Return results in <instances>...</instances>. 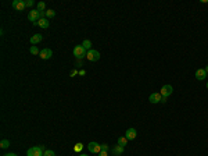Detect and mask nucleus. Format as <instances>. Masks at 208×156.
<instances>
[{"label": "nucleus", "mask_w": 208, "mask_h": 156, "mask_svg": "<svg viewBox=\"0 0 208 156\" xmlns=\"http://www.w3.org/2000/svg\"><path fill=\"white\" fill-rule=\"evenodd\" d=\"M44 145H40V146H32L26 151V156H43L44 153Z\"/></svg>", "instance_id": "obj_1"}, {"label": "nucleus", "mask_w": 208, "mask_h": 156, "mask_svg": "<svg viewBox=\"0 0 208 156\" xmlns=\"http://www.w3.org/2000/svg\"><path fill=\"white\" fill-rule=\"evenodd\" d=\"M86 55H87V52H86V49H85L82 45H78V46L74 47V56H75V59L81 60V59L86 57Z\"/></svg>", "instance_id": "obj_2"}, {"label": "nucleus", "mask_w": 208, "mask_h": 156, "mask_svg": "<svg viewBox=\"0 0 208 156\" xmlns=\"http://www.w3.org/2000/svg\"><path fill=\"white\" fill-rule=\"evenodd\" d=\"M28 20L31 22H33V25H38V21L40 20V11L38 10H31L28 14Z\"/></svg>", "instance_id": "obj_3"}, {"label": "nucleus", "mask_w": 208, "mask_h": 156, "mask_svg": "<svg viewBox=\"0 0 208 156\" xmlns=\"http://www.w3.org/2000/svg\"><path fill=\"white\" fill-rule=\"evenodd\" d=\"M87 149H89V152L90 153H99L101 152V145H99L97 142H89L87 144Z\"/></svg>", "instance_id": "obj_4"}, {"label": "nucleus", "mask_w": 208, "mask_h": 156, "mask_svg": "<svg viewBox=\"0 0 208 156\" xmlns=\"http://www.w3.org/2000/svg\"><path fill=\"white\" fill-rule=\"evenodd\" d=\"M86 59L89 60V62H97V60L100 59V53H99L97 50H93V49H92V50L87 52Z\"/></svg>", "instance_id": "obj_5"}, {"label": "nucleus", "mask_w": 208, "mask_h": 156, "mask_svg": "<svg viewBox=\"0 0 208 156\" xmlns=\"http://www.w3.org/2000/svg\"><path fill=\"white\" fill-rule=\"evenodd\" d=\"M53 56V52H51V49H42L39 53V57L42 59V60H49V59Z\"/></svg>", "instance_id": "obj_6"}, {"label": "nucleus", "mask_w": 208, "mask_h": 156, "mask_svg": "<svg viewBox=\"0 0 208 156\" xmlns=\"http://www.w3.org/2000/svg\"><path fill=\"white\" fill-rule=\"evenodd\" d=\"M172 92H173L172 85H164V87L161 88V92H160V94H161L164 98H168L169 95H172Z\"/></svg>", "instance_id": "obj_7"}, {"label": "nucleus", "mask_w": 208, "mask_h": 156, "mask_svg": "<svg viewBox=\"0 0 208 156\" xmlns=\"http://www.w3.org/2000/svg\"><path fill=\"white\" fill-rule=\"evenodd\" d=\"M13 8L17 11H22L25 8V2L24 0H14L13 2Z\"/></svg>", "instance_id": "obj_8"}, {"label": "nucleus", "mask_w": 208, "mask_h": 156, "mask_svg": "<svg viewBox=\"0 0 208 156\" xmlns=\"http://www.w3.org/2000/svg\"><path fill=\"white\" fill-rule=\"evenodd\" d=\"M136 135H137V132H136V130H135V128H128V130H126V132H125V137H126V139H128V141H132V139H135V138H136Z\"/></svg>", "instance_id": "obj_9"}, {"label": "nucleus", "mask_w": 208, "mask_h": 156, "mask_svg": "<svg viewBox=\"0 0 208 156\" xmlns=\"http://www.w3.org/2000/svg\"><path fill=\"white\" fill-rule=\"evenodd\" d=\"M148 100H150V103H160V102L162 100V95L161 94H151L150 96H148Z\"/></svg>", "instance_id": "obj_10"}, {"label": "nucleus", "mask_w": 208, "mask_h": 156, "mask_svg": "<svg viewBox=\"0 0 208 156\" xmlns=\"http://www.w3.org/2000/svg\"><path fill=\"white\" fill-rule=\"evenodd\" d=\"M196 78H197L198 81H203L207 78V73H205L204 68H198L197 71H196Z\"/></svg>", "instance_id": "obj_11"}, {"label": "nucleus", "mask_w": 208, "mask_h": 156, "mask_svg": "<svg viewBox=\"0 0 208 156\" xmlns=\"http://www.w3.org/2000/svg\"><path fill=\"white\" fill-rule=\"evenodd\" d=\"M42 40H43V37H42V33H36V35L31 37V43H32L33 46H36V45L39 43V42H42Z\"/></svg>", "instance_id": "obj_12"}, {"label": "nucleus", "mask_w": 208, "mask_h": 156, "mask_svg": "<svg viewBox=\"0 0 208 156\" xmlns=\"http://www.w3.org/2000/svg\"><path fill=\"white\" fill-rule=\"evenodd\" d=\"M38 25H39L40 28H49L50 22H49V20L47 18H40L39 21H38Z\"/></svg>", "instance_id": "obj_13"}, {"label": "nucleus", "mask_w": 208, "mask_h": 156, "mask_svg": "<svg viewBox=\"0 0 208 156\" xmlns=\"http://www.w3.org/2000/svg\"><path fill=\"white\" fill-rule=\"evenodd\" d=\"M112 153H114L115 156H119L124 153V146H119V145H115L114 148H112Z\"/></svg>", "instance_id": "obj_14"}, {"label": "nucleus", "mask_w": 208, "mask_h": 156, "mask_svg": "<svg viewBox=\"0 0 208 156\" xmlns=\"http://www.w3.org/2000/svg\"><path fill=\"white\" fill-rule=\"evenodd\" d=\"M82 46L85 47V49H86L87 52L92 50V42H90L89 39H85V40H83V42H82Z\"/></svg>", "instance_id": "obj_15"}, {"label": "nucleus", "mask_w": 208, "mask_h": 156, "mask_svg": "<svg viewBox=\"0 0 208 156\" xmlns=\"http://www.w3.org/2000/svg\"><path fill=\"white\" fill-rule=\"evenodd\" d=\"M118 145L119 146H124V148L128 145V139H126V137H119L118 138Z\"/></svg>", "instance_id": "obj_16"}, {"label": "nucleus", "mask_w": 208, "mask_h": 156, "mask_svg": "<svg viewBox=\"0 0 208 156\" xmlns=\"http://www.w3.org/2000/svg\"><path fill=\"white\" fill-rule=\"evenodd\" d=\"M0 146H2L3 149L8 148V146H10V141H8V139H2V142H0Z\"/></svg>", "instance_id": "obj_17"}, {"label": "nucleus", "mask_w": 208, "mask_h": 156, "mask_svg": "<svg viewBox=\"0 0 208 156\" xmlns=\"http://www.w3.org/2000/svg\"><path fill=\"white\" fill-rule=\"evenodd\" d=\"M44 8H46V4H44V2H39V3H38V8H36V10H38V11H44Z\"/></svg>", "instance_id": "obj_18"}, {"label": "nucleus", "mask_w": 208, "mask_h": 156, "mask_svg": "<svg viewBox=\"0 0 208 156\" xmlns=\"http://www.w3.org/2000/svg\"><path fill=\"white\" fill-rule=\"evenodd\" d=\"M54 15H56V11L54 10H46V17L47 18H53Z\"/></svg>", "instance_id": "obj_19"}, {"label": "nucleus", "mask_w": 208, "mask_h": 156, "mask_svg": "<svg viewBox=\"0 0 208 156\" xmlns=\"http://www.w3.org/2000/svg\"><path fill=\"white\" fill-rule=\"evenodd\" d=\"M29 50H31V53H32V55H39V53H40V50L38 49V46H31V49H29Z\"/></svg>", "instance_id": "obj_20"}, {"label": "nucleus", "mask_w": 208, "mask_h": 156, "mask_svg": "<svg viewBox=\"0 0 208 156\" xmlns=\"http://www.w3.org/2000/svg\"><path fill=\"white\" fill-rule=\"evenodd\" d=\"M74 149H75V152H81V151L83 149V144H81V142H79V144H76Z\"/></svg>", "instance_id": "obj_21"}, {"label": "nucleus", "mask_w": 208, "mask_h": 156, "mask_svg": "<svg viewBox=\"0 0 208 156\" xmlns=\"http://www.w3.org/2000/svg\"><path fill=\"white\" fill-rule=\"evenodd\" d=\"M43 156H56V153H54V151H50V149H47V151H44Z\"/></svg>", "instance_id": "obj_22"}, {"label": "nucleus", "mask_w": 208, "mask_h": 156, "mask_svg": "<svg viewBox=\"0 0 208 156\" xmlns=\"http://www.w3.org/2000/svg\"><path fill=\"white\" fill-rule=\"evenodd\" d=\"M33 6V0H25V7H32Z\"/></svg>", "instance_id": "obj_23"}, {"label": "nucleus", "mask_w": 208, "mask_h": 156, "mask_svg": "<svg viewBox=\"0 0 208 156\" xmlns=\"http://www.w3.org/2000/svg\"><path fill=\"white\" fill-rule=\"evenodd\" d=\"M101 151H107L108 152V145L107 144H103V145H101Z\"/></svg>", "instance_id": "obj_24"}, {"label": "nucleus", "mask_w": 208, "mask_h": 156, "mask_svg": "<svg viewBox=\"0 0 208 156\" xmlns=\"http://www.w3.org/2000/svg\"><path fill=\"white\" fill-rule=\"evenodd\" d=\"M99 156H108V152L107 151H101V152L99 153Z\"/></svg>", "instance_id": "obj_25"}, {"label": "nucleus", "mask_w": 208, "mask_h": 156, "mask_svg": "<svg viewBox=\"0 0 208 156\" xmlns=\"http://www.w3.org/2000/svg\"><path fill=\"white\" fill-rule=\"evenodd\" d=\"M76 74H79V73H78V71H76V70H72L71 73H69V75H71V77H75V75H76Z\"/></svg>", "instance_id": "obj_26"}, {"label": "nucleus", "mask_w": 208, "mask_h": 156, "mask_svg": "<svg viewBox=\"0 0 208 156\" xmlns=\"http://www.w3.org/2000/svg\"><path fill=\"white\" fill-rule=\"evenodd\" d=\"M85 74H86L85 73V70H81V71H79V75H85Z\"/></svg>", "instance_id": "obj_27"}, {"label": "nucleus", "mask_w": 208, "mask_h": 156, "mask_svg": "<svg viewBox=\"0 0 208 156\" xmlns=\"http://www.w3.org/2000/svg\"><path fill=\"white\" fill-rule=\"evenodd\" d=\"M76 65H78V67H81V65H82V63H81V60H78V62H76Z\"/></svg>", "instance_id": "obj_28"}, {"label": "nucleus", "mask_w": 208, "mask_h": 156, "mask_svg": "<svg viewBox=\"0 0 208 156\" xmlns=\"http://www.w3.org/2000/svg\"><path fill=\"white\" fill-rule=\"evenodd\" d=\"M4 156H17L15 153H7V155H4Z\"/></svg>", "instance_id": "obj_29"}, {"label": "nucleus", "mask_w": 208, "mask_h": 156, "mask_svg": "<svg viewBox=\"0 0 208 156\" xmlns=\"http://www.w3.org/2000/svg\"><path fill=\"white\" fill-rule=\"evenodd\" d=\"M204 70H205V73H207V74H208V65H207V67H205V68H204Z\"/></svg>", "instance_id": "obj_30"}, {"label": "nucleus", "mask_w": 208, "mask_h": 156, "mask_svg": "<svg viewBox=\"0 0 208 156\" xmlns=\"http://www.w3.org/2000/svg\"><path fill=\"white\" fill-rule=\"evenodd\" d=\"M79 156H87V155H85V153H82V155H79Z\"/></svg>", "instance_id": "obj_31"}, {"label": "nucleus", "mask_w": 208, "mask_h": 156, "mask_svg": "<svg viewBox=\"0 0 208 156\" xmlns=\"http://www.w3.org/2000/svg\"><path fill=\"white\" fill-rule=\"evenodd\" d=\"M207 89H208V82H207Z\"/></svg>", "instance_id": "obj_32"}]
</instances>
